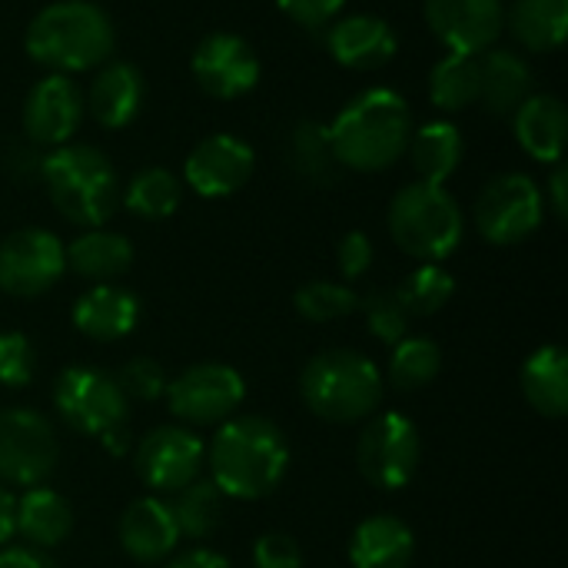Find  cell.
Returning <instances> with one entry per match:
<instances>
[{
    "instance_id": "1",
    "label": "cell",
    "mask_w": 568,
    "mask_h": 568,
    "mask_svg": "<svg viewBox=\"0 0 568 568\" xmlns=\"http://www.w3.org/2000/svg\"><path fill=\"white\" fill-rule=\"evenodd\" d=\"M210 483L240 503L273 496L290 473V443L283 429L263 416H233L220 423L206 446Z\"/></svg>"
},
{
    "instance_id": "2",
    "label": "cell",
    "mask_w": 568,
    "mask_h": 568,
    "mask_svg": "<svg viewBox=\"0 0 568 568\" xmlns=\"http://www.w3.org/2000/svg\"><path fill=\"white\" fill-rule=\"evenodd\" d=\"M413 136L409 103L389 90L373 87L353 97L329 123V143L343 170L379 173L406 156Z\"/></svg>"
},
{
    "instance_id": "3",
    "label": "cell",
    "mask_w": 568,
    "mask_h": 568,
    "mask_svg": "<svg viewBox=\"0 0 568 568\" xmlns=\"http://www.w3.org/2000/svg\"><path fill=\"white\" fill-rule=\"evenodd\" d=\"M27 57L50 73L97 70L113 53V23L103 7L90 0L47 3L23 33Z\"/></svg>"
},
{
    "instance_id": "4",
    "label": "cell",
    "mask_w": 568,
    "mask_h": 568,
    "mask_svg": "<svg viewBox=\"0 0 568 568\" xmlns=\"http://www.w3.org/2000/svg\"><path fill=\"white\" fill-rule=\"evenodd\" d=\"M40 176L50 193V203L80 230L103 226L120 206V176L103 150L87 143L53 146L40 160Z\"/></svg>"
},
{
    "instance_id": "5",
    "label": "cell",
    "mask_w": 568,
    "mask_h": 568,
    "mask_svg": "<svg viewBox=\"0 0 568 568\" xmlns=\"http://www.w3.org/2000/svg\"><path fill=\"white\" fill-rule=\"evenodd\" d=\"M300 393L313 416L336 426H353L379 413L383 373L356 349H326L306 363Z\"/></svg>"
},
{
    "instance_id": "6",
    "label": "cell",
    "mask_w": 568,
    "mask_h": 568,
    "mask_svg": "<svg viewBox=\"0 0 568 568\" xmlns=\"http://www.w3.org/2000/svg\"><path fill=\"white\" fill-rule=\"evenodd\" d=\"M463 210L456 196L439 183H409L389 203V236L393 243L419 260L443 263L463 243Z\"/></svg>"
},
{
    "instance_id": "7",
    "label": "cell",
    "mask_w": 568,
    "mask_h": 568,
    "mask_svg": "<svg viewBox=\"0 0 568 568\" xmlns=\"http://www.w3.org/2000/svg\"><path fill=\"white\" fill-rule=\"evenodd\" d=\"M423 463V439L409 416L376 413L366 419L356 443V466L363 479L383 493L406 489Z\"/></svg>"
},
{
    "instance_id": "8",
    "label": "cell",
    "mask_w": 568,
    "mask_h": 568,
    "mask_svg": "<svg viewBox=\"0 0 568 568\" xmlns=\"http://www.w3.org/2000/svg\"><path fill=\"white\" fill-rule=\"evenodd\" d=\"M60 463L53 423L27 406L0 409V486H43Z\"/></svg>"
},
{
    "instance_id": "9",
    "label": "cell",
    "mask_w": 568,
    "mask_h": 568,
    "mask_svg": "<svg viewBox=\"0 0 568 568\" xmlns=\"http://www.w3.org/2000/svg\"><path fill=\"white\" fill-rule=\"evenodd\" d=\"M53 409L77 436H103L130 419V403L116 379L97 366H70L53 383Z\"/></svg>"
},
{
    "instance_id": "10",
    "label": "cell",
    "mask_w": 568,
    "mask_h": 568,
    "mask_svg": "<svg viewBox=\"0 0 568 568\" xmlns=\"http://www.w3.org/2000/svg\"><path fill=\"white\" fill-rule=\"evenodd\" d=\"M546 216V196L526 173H503L489 180L476 200V226L493 246H516L529 240Z\"/></svg>"
},
{
    "instance_id": "11",
    "label": "cell",
    "mask_w": 568,
    "mask_h": 568,
    "mask_svg": "<svg viewBox=\"0 0 568 568\" xmlns=\"http://www.w3.org/2000/svg\"><path fill=\"white\" fill-rule=\"evenodd\" d=\"M170 413L190 426H220L233 419L246 399V383L233 366L196 363L166 383Z\"/></svg>"
},
{
    "instance_id": "12",
    "label": "cell",
    "mask_w": 568,
    "mask_h": 568,
    "mask_svg": "<svg viewBox=\"0 0 568 568\" xmlns=\"http://www.w3.org/2000/svg\"><path fill=\"white\" fill-rule=\"evenodd\" d=\"M67 253L57 233L40 226L13 230L0 240V290L17 300L43 296L60 283Z\"/></svg>"
},
{
    "instance_id": "13",
    "label": "cell",
    "mask_w": 568,
    "mask_h": 568,
    "mask_svg": "<svg viewBox=\"0 0 568 568\" xmlns=\"http://www.w3.org/2000/svg\"><path fill=\"white\" fill-rule=\"evenodd\" d=\"M206 466L203 439L186 426H160L146 433L133 453V469L156 496H173L200 479Z\"/></svg>"
},
{
    "instance_id": "14",
    "label": "cell",
    "mask_w": 568,
    "mask_h": 568,
    "mask_svg": "<svg viewBox=\"0 0 568 568\" xmlns=\"http://www.w3.org/2000/svg\"><path fill=\"white\" fill-rule=\"evenodd\" d=\"M190 73L206 97L236 100L260 83V57L236 33H210L196 43Z\"/></svg>"
},
{
    "instance_id": "15",
    "label": "cell",
    "mask_w": 568,
    "mask_h": 568,
    "mask_svg": "<svg viewBox=\"0 0 568 568\" xmlns=\"http://www.w3.org/2000/svg\"><path fill=\"white\" fill-rule=\"evenodd\" d=\"M253 146L233 133H210L203 136L186 163H183V180L193 193L206 200H223L243 190L253 176Z\"/></svg>"
},
{
    "instance_id": "16",
    "label": "cell",
    "mask_w": 568,
    "mask_h": 568,
    "mask_svg": "<svg viewBox=\"0 0 568 568\" xmlns=\"http://www.w3.org/2000/svg\"><path fill=\"white\" fill-rule=\"evenodd\" d=\"M429 30L449 53H483L496 47L506 30L503 0H426L423 3Z\"/></svg>"
},
{
    "instance_id": "17",
    "label": "cell",
    "mask_w": 568,
    "mask_h": 568,
    "mask_svg": "<svg viewBox=\"0 0 568 568\" xmlns=\"http://www.w3.org/2000/svg\"><path fill=\"white\" fill-rule=\"evenodd\" d=\"M83 93L63 73H47L37 80L23 100V130L40 146H63L73 140L83 120Z\"/></svg>"
},
{
    "instance_id": "18",
    "label": "cell",
    "mask_w": 568,
    "mask_h": 568,
    "mask_svg": "<svg viewBox=\"0 0 568 568\" xmlns=\"http://www.w3.org/2000/svg\"><path fill=\"white\" fill-rule=\"evenodd\" d=\"M116 539L136 566L166 562L180 546V529H176L170 503H163L160 496L133 499L120 516Z\"/></svg>"
},
{
    "instance_id": "19",
    "label": "cell",
    "mask_w": 568,
    "mask_h": 568,
    "mask_svg": "<svg viewBox=\"0 0 568 568\" xmlns=\"http://www.w3.org/2000/svg\"><path fill=\"white\" fill-rule=\"evenodd\" d=\"M326 47L339 67L366 73V70L386 67L396 57L399 37L389 20H383L376 13H353L329 27Z\"/></svg>"
},
{
    "instance_id": "20",
    "label": "cell",
    "mask_w": 568,
    "mask_h": 568,
    "mask_svg": "<svg viewBox=\"0 0 568 568\" xmlns=\"http://www.w3.org/2000/svg\"><path fill=\"white\" fill-rule=\"evenodd\" d=\"M143 316L136 293L120 283H93L73 303V326L93 343H116L126 339Z\"/></svg>"
},
{
    "instance_id": "21",
    "label": "cell",
    "mask_w": 568,
    "mask_h": 568,
    "mask_svg": "<svg viewBox=\"0 0 568 568\" xmlns=\"http://www.w3.org/2000/svg\"><path fill=\"white\" fill-rule=\"evenodd\" d=\"M143 93H146L143 73L126 60H110L90 80V90L83 93V110H90V116L100 126L123 130L136 120L143 106Z\"/></svg>"
},
{
    "instance_id": "22",
    "label": "cell",
    "mask_w": 568,
    "mask_h": 568,
    "mask_svg": "<svg viewBox=\"0 0 568 568\" xmlns=\"http://www.w3.org/2000/svg\"><path fill=\"white\" fill-rule=\"evenodd\" d=\"M513 130L519 146L539 163H562L568 140L566 103L556 93H529L513 113Z\"/></svg>"
},
{
    "instance_id": "23",
    "label": "cell",
    "mask_w": 568,
    "mask_h": 568,
    "mask_svg": "<svg viewBox=\"0 0 568 568\" xmlns=\"http://www.w3.org/2000/svg\"><path fill=\"white\" fill-rule=\"evenodd\" d=\"M416 556V536L399 516H369L349 539L353 568H409Z\"/></svg>"
},
{
    "instance_id": "24",
    "label": "cell",
    "mask_w": 568,
    "mask_h": 568,
    "mask_svg": "<svg viewBox=\"0 0 568 568\" xmlns=\"http://www.w3.org/2000/svg\"><path fill=\"white\" fill-rule=\"evenodd\" d=\"M532 93V70L516 50L489 47L479 53V103L496 116H513Z\"/></svg>"
},
{
    "instance_id": "25",
    "label": "cell",
    "mask_w": 568,
    "mask_h": 568,
    "mask_svg": "<svg viewBox=\"0 0 568 568\" xmlns=\"http://www.w3.org/2000/svg\"><path fill=\"white\" fill-rule=\"evenodd\" d=\"M13 532L30 549L47 552V549L67 542V536L73 532V509L60 493H53L47 486H33L17 499Z\"/></svg>"
},
{
    "instance_id": "26",
    "label": "cell",
    "mask_w": 568,
    "mask_h": 568,
    "mask_svg": "<svg viewBox=\"0 0 568 568\" xmlns=\"http://www.w3.org/2000/svg\"><path fill=\"white\" fill-rule=\"evenodd\" d=\"M63 253H67V266L90 283H116V276H123L133 266L130 240L103 226L83 230L70 246H63Z\"/></svg>"
},
{
    "instance_id": "27",
    "label": "cell",
    "mask_w": 568,
    "mask_h": 568,
    "mask_svg": "<svg viewBox=\"0 0 568 568\" xmlns=\"http://www.w3.org/2000/svg\"><path fill=\"white\" fill-rule=\"evenodd\" d=\"M523 396L546 419H566L568 413V353L562 346L536 349L523 366Z\"/></svg>"
},
{
    "instance_id": "28",
    "label": "cell",
    "mask_w": 568,
    "mask_h": 568,
    "mask_svg": "<svg viewBox=\"0 0 568 568\" xmlns=\"http://www.w3.org/2000/svg\"><path fill=\"white\" fill-rule=\"evenodd\" d=\"M406 153H409L413 170H416V176L423 183H439L443 186L459 170L463 153H466V140H463L456 123L433 120V123L413 130Z\"/></svg>"
},
{
    "instance_id": "29",
    "label": "cell",
    "mask_w": 568,
    "mask_h": 568,
    "mask_svg": "<svg viewBox=\"0 0 568 568\" xmlns=\"http://www.w3.org/2000/svg\"><path fill=\"white\" fill-rule=\"evenodd\" d=\"M513 37L536 53H552L568 33V0H516L506 10Z\"/></svg>"
},
{
    "instance_id": "30",
    "label": "cell",
    "mask_w": 568,
    "mask_h": 568,
    "mask_svg": "<svg viewBox=\"0 0 568 568\" xmlns=\"http://www.w3.org/2000/svg\"><path fill=\"white\" fill-rule=\"evenodd\" d=\"M290 166L296 170L300 180L313 186H329L339 176V160L329 143V126L316 120H303L293 126L290 136Z\"/></svg>"
},
{
    "instance_id": "31",
    "label": "cell",
    "mask_w": 568,
    "mask_h": 568,
    "mask_svg": "<svg viewBox=\"0 0 568 568\" xmlns=\"http://www.w3.org/2000/svg\"><path fill=\"white\" fill-rule=\"evenodd\" d=\"M223 503H226V496L210 479H196L186 489L173 493L170 509H173L180 539L203 542V539L216 536L223 526Z\"/></svg>"
},
{
    "instance_id": "32",
    "label": "cell",
    "mask_w": 568,
    "mask_h": 568,
    "mask_svg": "<svg viewBox=\"0 0 568 568\" xmlns=\"http://www.w3.org/2000/svg\"><path fill=\"white\" fill-rule=\"evenodd\" d=\"M429 100L446 113L479 103V57L446 53L429 73Z\"/></svg>"
},
{
    "instance_id": "33",
    "label": "cell",
    "mask_w": 568,
    "mask_h": 568,
    "mask_svg": "<svg viewBox=\"0 0 568 568\" xmlns=\"http://www.w3.org/2000/svg\"><path fill=\"white\" fill-rule=\"evenodd\" d=\"M180 196H183V183H180V176L173 170H166V166H146V170H140L126 183V190L120 193V203L133 216L166 220V216L176 213Z\"/></svg>"
},
{
    "instance_id": "34",
    "label": "cell",
    "mask_w": 568,
    "mask_h": 568,
    "mask_svg": "<svg viewBox=\"0 0 568 568\" xmlns=\"http://www.w3.org/2000/svg\"><path fill=\"white\" fill-rule=\"evenodd\" d=\"M443 369V349L429 336H406L393 346L389 383L396 389H426Z\"/></svg>"
},
{
    "instance_id": "35",
    "label": "cell",
    "mask_w": 568,
    "mask_h": 568,
    "mask_svg": "<svg viewBox=\"0 0 568 568\" xmlns=\"http://www.w3.org/2000/svg\"><path fill=\"white\" fill-rule=\"evenodd\" d=\"M403 306L409 310V316H436L439 310H446V303L456 293V280L449 270H443L439 263H423L419 270H413L399 286H396Z\"/></svg>"
},
{
    "instance_id": "36",
    "label": "cell",
    "mask_w": 568,
    "mask_h": 568,
    "mask_svg": "<svg viewBox=\"0 0 568 568\" xmlns=\"http://www.w3.org/2000/svg\"><path fill=\"white\" fill-rule=\"evenodd\" d=\"M363 296L346 286V283H333V280H313L306 286L296 290L293 296V306L303 320L310 323H336V320H346L359 310Z\"/></svg>"
},
{
    "instance_id": "37",
    "label": "cell",
    "mask_w": 568,
    "mask_h": 568,
    "mask_svg": "<svg viewBox=\"0 0 568 568\" xmlns=\"http://www.w3.org/2000/svg\"><path fill=\"white\" fill-rule=\"evenodd\" d=\"M359 310L366 313V326H369V333H373L379 343L396 346L399 339L409 336L413 316H409V310L403 306V300H399L396 290H376L373 296H366V300L359 303Z\"/></svg>"
},
{
    "instance_id": "38",
    "label": "cell",
    "mask_w": 568,
    "mask_h": 568,
    "mask_svg": "<svg viewBox=\"0 0 568 568\" xmlns=\"http://www.w3.org/2000/svg\"><path fill=\"white\" fill-rule=\"evenodd\" d=\"M120 393L126 396V403H153L166 393V369L150 359V356H136L130 363H123V369L113 376Z\"/></svg>"
},
{
    "instance_id": "39",
    "label": "cell",
    "mask_w": 568,
    "mask_h": 568,
    "mask_svg": "<svg viewBox=\"0 0 568 568\" xmlns=\"http://www.w3.org/2000/svg\"><path fill=\"white\" fill-rule=\"evenodd\" d=\"M37 373V349L23 333H0V386L23 389Z\"/></svg>"
},
{
    "instance_id": "40",
    "label": "cell",
    "mask_w": 568,
    "mask_h": 568,
    "mask_svg": "<svg viewBox=\"0 0 568 568\" xmlns=\"http://www.w3.org/2000/svg\"><path fill=\"white\" fill-rule=\"evenodd\" d=\"M253 566L256 568H303V549L286 532H266L253 546Z\"/></svg>"
},
{
    "instance_id": "41",
    "label": "cell",
    "mask_w": 568,
    "mask_h": 568,
    "mask_svg": "<svg viewBox=\"0 0 568 568\" xmlns=\"http://www.w3.org/2000/svg\"><path fill=\"white\" fill-rule=\"evenodd\" d=\"M336 263H339V273L346 280H359L369 273L373 266V240L363 233V230H353L339 240V250H336Z\"/></svg>"
},
{
    "instance_id": "42",
    "label": "cell",
    "mask_w": 568,
    "mask_h": 568,
    "mask_svg": "<svg viewBox=\"0 0 568 568\" xmlns=\"http://www.w3.org/2000/svg\"><path fill=\"white\" fill-rule=\"evenodd\" d=\"M280 10L300 23V27H323L329 20H336V13L343 10L346 0H276Z\"/></svg>"
},
{
    "instance_id": "43",
    "label": "cell",
    "mask_w": 568,
    "mask_h": 568,
    "mask_svg": "<svg viewBox=\"0 0 568 568\" xmlns=\"http://www.w3.org/2000/svg\"><path fill=\"white\" fill-rule=\"evenodd\" d=\"M0 568H57V562L30 546H3L0 549Z\"/></svg>"
},
{
    "instance_id": "44",
    "label": "cell",
    "mask_w": 568,
    "mask_h": 568,
    "mask_svg": "<svg viewBox=\"0 0 568 568\" xmlns=\"http://www.w3.org/2000/svg\"><path fill=\"white\" fill-rule=\"evenodd\" d=\"M166 568H233V566H230V559H223V556H220V552H213V549H190V552H183V556L170 559Z\"/></svg>"
},
{
    "instance_id": "45",
    "label": "cell",
    "mask_w": 568,
    "mask_h": 568,
    "mask_svg": "<svg viewBox=\"0 0 568 568\" xmlns=\"http://www.w3.org/2000/svg\"><path fill=\"white\" fill-rule=\"evenodd\" d=\"M566 186H568L566 166H562V163H556V170H552V176H549V206H552L556 220H566V213H568Z\"/></svg>"
},
{
    "instance_id": "46",
    "label": "cell",
    "mask_w": 568,
    "mask_h": 568,
    "mask_svg": "<svg viewBox=\"0 0 568 568\" xmlns=\"http://www.w3.org/2000/svg\"><path fill=\"white\" fill-rule=\"evenodd\" d=\"M13 519H17V496L7 486H0V549L17 536Z\"/></svg>"
},
{
    "instance_id": "47",
    "label": "cell",
    "mask_w": 568,
    "mask_h": 568,
    "mask_svg": "<svg viewBox=\"0 0 568 568\" xmlns=\"http://www.w3.org/2000/svg\"><path fill=\"white\" fill-rule=\"evenodd\" d=\"M100 443L106 446V453H113V456H126V449L133 446V436H130V426L123 423V426H116V429H110V433H103V436H100Z\"/></svg>"
}]
</instances>
